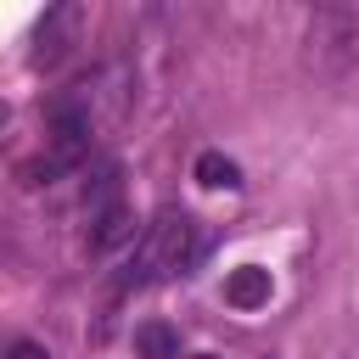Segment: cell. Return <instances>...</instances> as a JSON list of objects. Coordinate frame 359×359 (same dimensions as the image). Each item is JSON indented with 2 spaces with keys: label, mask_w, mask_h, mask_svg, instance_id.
Wrapping results in <instances>:
<instances>
[{
  "label": "cell",
  "mask_w": 359,
  "mask_h": 359,
  "mask_svg": "<svg viewBox=\"0 0 359 359\" xmlns=\"http://www.w3.org/2000/svg\"><path fill=\"white\" fill-rule=\"evenodd\" d=\"M196 252H202V236H196V224L185 219V213H174V208H163L146 230H140V241H135V252H129V286H146V280H174V275H185L191 264H196Z\"/></svg>",
  "instance_id": "obj_1"
},
{
  "label": "cell",
  "mask_w": 359,
  "mask_h": 359,
  "mask_svg": "<svg viewBox=\"0 0 359 359\" xmlns=\"http://www.w3.org/2000/svg\"><path fill=\"white\" fill-rule=\"evenodd\" d=\"M269 292H275V280H269V269H258V264H241V269H230V280H224V303L241 309V314L264 309Z\"/></svg>",
  "instance_id": "obj_2"
},
{
  "label": "cell",
  "mask_w": 359,
  "mask_h": 359,
  "mask_svg": "<svg viewBox=\"0 0 359 359\" xmlns=\"http://www.w3.org/2000/svg\"><path fill=\"white\" fill-rule=\"evenodd\" d=\"M73 34H79V6H56V11L45 17V28H39V50H34V62H56V56L73 45Z\"/></svg>",
  "instance_id": "obj_3"
},
{
  "label": "cell",
  "mask_w": 359,
  "mask_h": 359,
  "mask_svg": "<svg viewBox=\"0 0 359 359\" xmlns=\"http://www.w3.org/2000/svg\"><path fill=\"white\" fill-rule=\"evenodd\" d=\"M135 353L140 359H180V331L163 320H146V325H135Z\"/></svg>",
  "instance_id": "obj_4"
},
{
  "label": "cell",
  "mask_w": 359,
  "mask_h": 359,
  "mask_svg": "<svg viewBox=\"0 0 359 359\" xmlns=\"http://www.w3.org/2000/svg\"><path fill=\"white\" fill-rule=\"evenodd\" d=\"M129 236H135V213H129V208H112V213L90 219V247H95V252H107V247H118V241H129Z\"/></svg>",
  "instance_id": "obj_5"
},
{
  "label": "cell",
  "mask_w": 359,
  "mask_h": 359,
  "mask_svg": "<svg viewBox=\"0 0 359 359\" xmlns=\"http://www.w3.org/2000/svg\"><path fill=\"white\" fill-rule=\"evenodd\" d=\"M196 180L213 185V191H236V185H241V168H236V157H224V151H202V157H196Z\"/></svg>",
  "instance_id": "obj_6"
},
{
  "label": "cell",
  "mask_w": 359,
  "mask_h": 359,
  "mask_svg": "<svg viewBox=\"0 0 359 359\" xmlns=\"http://www.w3.org/2000/svg\"><path fill=\"white\" fill-rule=\"evenodd\" d=\"M11 359H50L39 342H11Z\"/></svg>",
  "instance_id": "obj_7"
},
{
  "label": "cell",
  "mask_w": 359,
  "mask_h": 359,
  "mask_svg": "<svg viewBox=\"0 0 359 359\" xmlns=\"http://www.w3.org/2000/svg\"><path fill=\"white\" fill-rule=\"evenodd\" d=\"M191 359H213V353H191Z\"/></svg>",
  "instance_id": "obj_8"
}]
</instances>
